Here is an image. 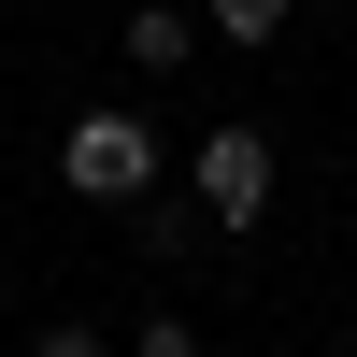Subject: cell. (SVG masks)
Wrapping results in <instances>:
<instances>
[{
  "label": "cell",
  "instance_id": "1",
  "mask_svg": "<svg viewBox=\"0 0 357 357\" xmlns=\"http://www.w3.org/2000/svg\"><path fill=\"white\" fill-rule=\"evenodd\" d=\"M158 172H172V158H158L143 114H72V143H57V186H72V200H114V215H129Z\"/></svg>",
  "mask_w": 357,
  "mask_h": 357
},
{
  "label": "cell",
  "instance_id": "2",
  "mask_svg": "<svg viewBox=\"0 0 357 357\" xmlns=\"http://www.w3.org/2000/svg\"><path fill=\"white\" fill-rule=\"evenodd\" d=\"M186 186H200V215H215V229H257V215H272V143H257L243 114H229V129H200Z\"/></svg>",
  "mask_w": 357,
  "mask_h": 357
},
{
  "label": "cell",
  "instance_id": "3",
  "mask_svg": "<svg viewBox=\"0 0 357 357\" xmlns=\"http://www.w3.org/2000/svg\"><path fill=\"white\" fill-rule=\"evenodd\" d=\"M186 57H200V29L172 15V0H158V15H129V72H186Z\"/></svg>",
  "mask_w": 357,
  "mask_h": 357
},
{
  "label": "cell",
  "instance_id": "4",
  "mask_svg": "<svg viewBox=\"0 0 357 357\" xmlns=\"http://www.w3.org/2000/svg\"><path fill=\"white\" fill-rule=\"evenodd\" d=\"M200 15H215V43H272V29L301 15V0H200Z\"/></svg>",
  "mask_w": 357,
  "mask_h": 357
},
{
  "label": "cell",
  "instance_id": "5",
  "mask_svg": "<svg viewBox=\"0 0 357 357\" xmlns=\"http://www.w3.org/2000/svg\"><path fill=\"white\" fill-rule=\"evenodd\" d=\"M129 215H143V243H158V257H186V243H200V215H186V200H158V186H143Z\"/></svg>",
  "mask_w": 357,
  "mask_h": 357
},
{
  "label": "cell",
  "instance_id": "6",
  "mask_svg": "<svg viewBox=\"0 0 357 357\" xmlns=\"http://www.w3.org/2000/svg\"><path fill=\"white\" fill-rule=\"evenodd\" d=\"M129 357H200V329H186V314H143V329H129Z\"/></svg>",
  "mask_w": 357,
  "mask_h": 357
},
{
  "label": "cell",
  "instance_id": "7",
  "mask_svg": "<svg viewBox=\"0 0 357 357\" xmlns=\"http://www.w3.org/2000/svg\"><path fill=\"white\" fill-rule=\"evenodd\" d=\"M29 357H114V343H100V329H86V314H57V329H43V343H29Z\"/></svg>",
  "mask_w": 357,
  "mask_h": 357
}]
</instances>
